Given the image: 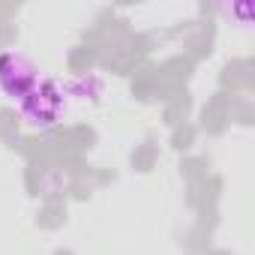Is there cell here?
<instances>
[{"label": "cell", "instance_id": "6da1fadb", "mask_svg": "<svg viewBox=\"0 0 255 255\" xmlns=\"http://www.w3.org/2000/svg\"><path fill=\"white\" fill-rule=\"evenodd\" d=\"M36 84H39L36 66H33L24 54H15V51L0 54V87H3L6 96L24 99Z\"/></svg>", "mask_w": 255, "mask_h": 255}, {"label": "cell", "instance_id": "7a4b0ae2", "mask_svg": "<svg viewBox=\"0 0 255 255\" xmlns=\"http://www.w3.org/2000/svg\"><path fill=\"white\" fill-rule=\"evenodd\" d=\"M54 90H57V84H54V81H45V84H36V87L21 99V111H24V117H27L30 123L48 126V123L57 120L63 99H60V93H54Z\"/></svg>", "mask_w": 255, "mask_h": 255}]
</instances>
